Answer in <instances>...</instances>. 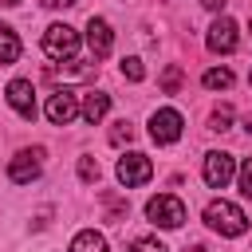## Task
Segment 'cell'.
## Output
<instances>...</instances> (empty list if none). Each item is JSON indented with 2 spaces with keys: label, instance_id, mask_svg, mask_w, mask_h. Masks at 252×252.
Instances as JSON below:
<instances>
[{
  "label": "cell",
  "instance_id": "6da1fadb",
  "mask_svg": "<svg viewBox=\"0 0 252 252\" xmlns=\"http://www.w3.org/2000/svg\"><path fill=\"white\" fill-rule=\"evenodd\" d=\"M205 224H209L213 232H220V236H240V232L248 228V217H244V209L232 205V201H209V205H205Z\"/></svg>",
  "mask_w": 252,
  "mask_h": 252
},
{
  "label": "cell",
  "instance_id": "7a4b0ae2",
  "mask_svg": "<svg viewBox=\"0 0 252 252\" xmlns=\"http://www.w3.org/2000/svg\"><path fill=\"white\" fill-rule=\"evenodd\" d=\"M146 217H150L154 224H161V228H181V220H185V205H181L173 193H158V197H150Z\"/></svg>",
  "mask_w": 252,
  "mask_h": 252
},
{
  "label": "cell",
  "instance_id": "3957f363",
  "mask_svg": "<svg viewBox=\"0 0 252 252\" xmlns=\"http://www.w3.org/2000/svg\"><path fill=\"white\" fill-rule=\"evenodd\" d=\"M43 51H47L51 59H71V55L79 51V32L67 28V24H51V28L43 32Z\"/></svg>",
  "mask_w": 252,
  "mask_h": 252
},
{
  "label": "cell",
  "instance_id": "277c9868",
  "mask_svg": "<svg viewBox=\"0 0 252 252\" xmlns=\"http://www.w3.org/2000/svg\"><path fill=\"white\" fill-rule=\"evenodd\" d=\"M150 177H154V165H150L146 154H122V158H118V181H122L126 189L146 185Z\"/></svg>",
  "mask_w": 252,
  "mask_h": 252
},
{
  "label": "cell",
  "instance_id": "5b68a950",
  "mask_svg": "<svg viewBox=\"0 0 252 252\" xmlns=\"http://www.w3.org/2000/svg\"><path fill=\"white\" fill-rule=\"evenodd\" d=\"M232 173H236L232 154H224V150L205 154V185H209V189H224V185L232 181Z\"/></svg>",
  "mask_w": 252,
  "mask_h": 252
},
{
  "label": "cell",
  "instance_id": "8992f818",
  "mask_svg": "<svg viewBox=\"0 0 252 252\" xmlns=\"http://www.w3.org/2000/svg\"><path fill=\"white\" fill-rule=\"evenodd\" d=\"M43 114H47V122H51V126H67V122L79 114V94H75V91H67V87H63V91H55V94L47 98Z\"/></svg>",
  "mask_w": 252,
  "mask_h": 252
},
{
  "label": "cell",
  "instance_id": "52a82bcc",
  "mask_svg": "<svg viewBox=\"0 0 252 252\" xmlns=\"http://www.w3.org/2000/svg\"><path fill=\"white\" fill-rule=\"evenodd\" d=\"M150 138L158 142V146H169V142H177L181 138V114L177 110H154V118H150Z\"/></svg>",
  "mask_w": 252,
  "mask_h": 252
},
{
  "label": "cell",
  "instance_id": "ba28073f",
  "mask_svg": "<svg viewBox=\"0 0 252 252\" xmlns=\"http://www.w3.org/2000/svg\"><path fill=\"white\" fill-rule=\"evenodd\" d=\"M236 43H240V35H236V20L220 16V20L209 28V51H217V55H232Z\"/></svg>",
  "mask_w": 252,
  "mask_h": 252
},
{
  "label": "cell",
  "instance_id": "9c48e42d",
  "mask_svg": "<svg viewBox=\"0 0 252 252\" xmlns=\"http://www.w3.org/2000/svg\"><path fill=\"white\" fill-rule=\"evenodd\" d=\"M87 43H91V55H94V59H106V55H110L114 32H110V24H106L102 16H91V20H87Z\"/></svg>",
  "mask_w": 252,
  "mask_h": 252
},
{
  "label": "cell",
  "instance_id": "30bf717a",
  "mask_svg": "<svg viewBox=\"0 0 252 252\" xmlns=\"http://www.w3.org/2000/svg\"><path fill=\"white\" fill-rule=\"evenodd\" d=\"M39 158H43V150H24V154H16L12 165H8V177H12L16 185L35 181V177H39Z\"/></svg>",
  "mask_w": 252,
  "mask_h": 252
},
{
  "label": "cell",
  "instance_id": "8fae6325",
  "mask_svg": "<svg viewBox=\"0 0 252 252\" xmlns=\"http://www.w3.org/2000/svg\"><path fill=\"white\" fill-rule=\"evenodd\" d=\"M8 102H12V110L20 118H35V91H32L28 79H12L8 83Z\"/></svg>",
  "mask_w": 252,
  "mask_h": 252
},
{
  "label": "cell",
  "instance_id": "7c38bea8",
  "mask_svg": "<svg viewBox=\"0 0 252 252\" xmlns=\"http://www.w3.org/2000/svg\"><path fill=\"white\" fill-rule=\"evenodd\" d=\"M106 110H110V94H106V91H87V94H83L79 114H83L87 126H98V122L106 118Z\"/></svg>",
  "mask_w": 252,
  "mask_h": 252
},
{
  "label": "cell",
  "instance_id": "4fadbf2b",
  "mask_svg": "<svg viewBox=\"0 0 252 252\" xmlns=\"http://www.w3.org/2000/svg\"><path fill=\"white\" fill-rule=\"evenodd\" d=\"M16 59H20V39H16V32L8 24H0V67H8Z\"/></svg>",
  "mask_w": 252,
  "mask_h": 252
},
{
  "label": "cell",
  "instance_id": "5bb4252c",
  "mask_svg": "<svg viewBox=\"0 0 252 252\" xmlns=\"http://www.w3.org/2000/svg\"><path fill=\"white\" fill-rule=\"evenodd\" d=\"M71 252H106V236L94 232V228H83V232L71 240Z\"/></svg>",
  "mask_w": 252,
  "mask_h": 252
},
{
  "label": "cell",
  "instance_id": "9a60e30c",
  "mask_svg": "<svg viewBox=\"0 0 252 252\" xmlns=\"http://www.w3.org/2000/svg\"><path fill=\"white\" fill-rule=\"evenodd\" d=\"M201 83H205L209 91H228V87H232V71H228V67H213V71L201 75Z\"/></svg>",
  "mask_w": 252,
  "mask_h": 252
},
{
  "label": "cell",
  "instance_id": "2e32d148",
  "mask_svg": "<svg viewBox=\"0 0 252 252\" xmlns=\"http://www.w3.org/2000/svg\"><path fill=\"white\" fill-rule=\"evenodd\" d=\"M161 91H165V94H177V91H181V67H177V63L165 67V75H161Z\"/></svg>",
  "mask_w": 252,
  "mask_h": 252
},
{
  "label": "cell",
  "instance_id": "e0dca14e",
  "mask_svg": "<svg viewBox=\"0 0 252 252\" xmlns=\"http://www.w3.org/2000/svg\"><path fill=\"white\" fill-rule=\"evenodd\" d=\"M228 126H232V106H217V110H213V130L224 134Z\"/></svg>",
  "mask_w": 252,
  "mask_h": 252
},
{
  "label": "cell",
  "instance_id": "ac0fdd59",
  "mask_svg": "<svg viewBox=\"0 0 252 252\" xmlns=\"http://www.w3.org/2000/svg\"><path fill=\"white\" fill-rule=\"evenodd\" d=\"M126 252H169V248H165L161 240H154V236H142V240H134Z\"/></svg>",
  "mask_w": 252,
  "mask_h": 252
},
{
  "label": "cell",
  "instance_id": "d6986e66",
  "mask_svg": "<svg viewBox=\"0 0 252 252\" xmlns=\"http://www.w3.org/2000/svg\"><path fill=\"white\" fill-rule=\"evenodd\" d=\"M122 75H126L130 83H138V79L146 75V67H142V59H122Z\"/></svg>",
  "mask_w": 252,
  "mask_h": 252
},
{
  "label": "cell",
  "instance_id": "ffe728a7",
  "mask_svg": "<svg viewBox=\"0 0 252 252\" xmlns=\"http://www.w3.org/2000/svg\"><path fill=\"white\" fill-rule=\"evenodd\" d=\"M130 138H134V126H130V122H118V126L110 130V142H114V146H126Z\"/></svg>",
  "mask_w": 252,
  "mask_h": 252
},
{
  "label": "cell",
  "instance_id": "44dd1931",
  "mask_svg": "<svg viewBox=\"0 0 252 252\" xmlns=\"http://www.w3.org/2000/svg\"><path fill=\"white\" fill-rule=\"evenodd\" d=\"M79 177L83 181H98V161L94 158H79Z\"/></svg>",
  "mask_w": 252,
  "mask_h": 252
},
{
  "label": "cell",
  "instance_id": "7402d4cb",
  "mask_svg": "<svg viewBox=\"0 0 252 252\" xmlns=\"http://www.w3.org/2000/svg\"><path fill=\"white\" fill-rule=\"evenodd\" d=\"M240 193L252 197V158H244V165H240Z\"/></svg>",
  "mask_w": 252,
  "mask_h": 252
},
{
  "label": "cell",
  "instance_id": "603a6c76",
  "mask_svg": "<svg viewBox=\"0 0 252 252\" xmlns=\"http://www.w3.org/2000/svg\"><path fill=\"white\" fill-rule=\"evenodd\" d=\"M47 8H71V4H79V0H43Z\"/></svg>",
  "mask_w": 252,
  "mask_h": 252
},
{
  "label": "cell",
  "instance_id": "cb8c5ba5",
  "mask_svg": "<svg viewBox=\"0 0 252 252\" xmlns=\"http://www.w3.org/2000/svg\"><path fill=\"white\" fill-rule=\"evenodd\" d=\"M201 4H205V8H213V12H217V8H224V0H201Z\"/></svg>",
  "mask_w": 252,
  "mask_h": 252
},
{
  "label": "cell",
  "instance_id": "d4e9b609",
  "mask_svg": "<svg viewBox=\"0 0 252 252\" xmlns=\"http://www.w3.org/2000/svg\"><path fill=\"white\" fill-rule=\"evenodd\" d=\"M244 130H248V134H252V114H248V118H244Z\"/></svg>",
  "mask_w": 252,
  "mask_h": 252
},
{
  "label": "cell",
  "instance_id": "484cf974",
  "mask_svg": "<svg viewBox=\"0 0 252 252\" xmlns=\"http://www.w3.org/2000/svg\"><path fill=\"white\" fill-rule=\"evenodd\" d=\"M185 252H205V244H193V248H185Z\"/></svg>",
  "mask_w": 252,
  "mask_h": 252
},
{
  "label": "cell",
  "instance_id": "4316f807",
  "mask_svg": "<svg viewBox=\"0 0 252 252\" xmlns=\"http://www.w3.org/2000/svg\"><path fill=\"white\" fill-rule=\"evenodd\" d=\"M0 4H8V8H16V4H20V0H0Z\"/></svg>",
  "mask_w": 252,
  "mask_h": 252
},
{
  "label": "cell",
  "instance_id": "83f0119b",
  "mask_svg": "<svg viewBox=\"0 0 252 252\" xmlns=\"http://www.w3.org/2000/svg\"><path fill=\"white\" fill-rule=\"evenodd\" d=\"M248 83H252V75H248Z\"/></svg>",
  "mask_w": 252,
  "mask_h": 252
}]
</instances>
